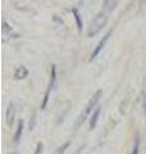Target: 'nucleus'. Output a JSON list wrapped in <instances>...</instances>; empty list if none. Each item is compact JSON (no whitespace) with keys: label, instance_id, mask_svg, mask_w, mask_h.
Segmentation results:
<instances>
[{"label":"nucleus","instance_id":"obj_1","mask_svg":"<svg viewBox=\"0 0 146 154\" xmlns=\"http://www.w3.org/2000/svg\"><path fill=\"white\" fill-rule=\"evenodd\" d=\"M106 23H108V16H106L105 12H100L94 19H92L91 25L89 27V31H87V35L90 37L97 35V33L106 26Z\"/></svg>","mask_w":146,"mask_h":154},{"label":"nucleus","instance_id":"obj_2","mask_svg":"<svg viewBox=\"0 0 146 154\" xmlns=\"http://www.w3.org/2000/svg\"><path fill=\"white\" fill-rule=\"evenodd\" d=\"M100 95H101V91L100 90H97L96 93L92 95V98L89 100V103L86 104V107H85V109H84V112L81 113V116L78 117V119H77V123H76V127H78L80 125L85 121V119L89 117V116L91 114V112H92V109H94L95 107H96V104H97V102L100 100Z\"/></svg>","mask_w":146,"mask_h":154},{"label":"nucleus","instance_id":"obj_3","mask_svg":"<svg viewBox=\"0 0 146 154\" xmlns=\"http://www.w3.org/2000/svg\"><path fill=\"white\" fill-rule=\"evenodd\" d=\"M110 35H111V31H109L108 33H106V35L103 37V38H101V40L99 41V44H97L96 45V48H95V49H94V51H92V54H91V57H90V60H94L95 59V58L97 57V55H99L100 54V51L101 50H103L104 49V46H105V44H106V41H108L109 40V37H110Z\"/></svg>","mask_w":146,"mask_h":154},{"label":"nucleus","instance_id":"obj_4","mask_svg":"<svg viewBox=\"0 0 146 154\" xmlns=\"http://www.w3.org/2000/svg\"><path fill=\"white\" fill-rule=\"evenodd\" d=\"M117 5H118V0H104L103 9L105 13H109V12H113L117 8Z\"/></svg>","mask_w":146,"mask_h":154},{"label":"nucleus","instance_id":"obj_5","mask_svg":"<svg viewBox=\"0 0 146 154\" xmlns=\"http://www.w3.org/2000/svg\"><path fill=\"white\" fill-rule=\"evenodd\" d=\"M100 113H101V107H96L95 110L92 112L91 118H90V130L95 128L97 121H99V116H100Z\"/></svg>","mask_w":146,"mask_h":154},{"label":"nucleus","instance_id":"obj_6","mask_svg":"<svg viewBox=\"0 0 146 154\" xmlns=\"http://www.w3.org/2000/svg\"><path fill=\"white\" fill-rule=\"evenodd\" d=\"M28 75V71L24 66H21L18 67V68L16 69V72H14V77H16L17 80H21V79H24V77H27Z\"/></svg>","mask_w":146,"mask_h":154},{"label":"nucleus","instance_id":"obj_7","mask_svg":"<svg viewBox=\"0 0 146 154\" xmlns=\"http://www.w3.org/2000/svg\"><path fill=\"white\" fill-rule=\"evenodd\" d=\"M14 113H16V110H14V107L13 104H11L7 109V125L8 126H11L14 121Z\"/></svg>","mask_w":146,"mask_h":154},{"label":"nucleus","instance_id":"obj_8","mask_svg":"<svg viewBox=\"0 0 146 154\" xmlns=\"http://www.w3.org/2000/svg\"><path fill=\"white\" fill-rule=\"evenodd\" d=\"M22 132H23V121H19V122H18L17 131H16V135H14V141H16V143L19 140V139H21Z\"/></svg>","mask_w":146,"mask_h":154},{"label":"nucleus","instance_id":"obj_9","mask_svg":"<svg viewBox=\"0 0 146 154\" xmlns=\"http://www.w3.org/2000/svg\"><path fill=\"white\" fill-rule=\"evenodd\" d=\"M73 14H75V18H76V23H77V28H78V31L82 30V21H81V16H80V12L77 11V9H73Z\"/></svg>","mask_w":146,"mask_h":154},{"label":"nucleus","instance_id":"obj_10","mask_svg":"<svg viewBox=\"0 0 146 154\" xmlns=\"http://www.w3.org/2000/svg\"><path fill=\"white\" fill-rule=\"evenodd\" d=\"M138 152H140V139L136 137L133 148H132V153H131V154H138Z\"/></svg>","mask_w":146,"mask_h":154},{"label":"nucleus","instance_id":"obj_11","mask_svg":"<svg viewBox=\"0 0 146 154\" xmlns=\"http://www.w3.org/2000/svg\"><path fill=\"white\" fill-rule=\"evenodd\" d=\"M2 30H3V33L7 35V33H11L12 32V27L8 25L5 21H3V26H2Z\"/></svg>","mask_w":146,"mask_h":154},{"label":"nucleus","instance_id":"obj_12","mask_svg":"<svg viewBox=\"0 0 146 154\" xmlns=\"http://www.w3.org/2000/svg\"><path fill=\"white\" fill-rule=\"evenodd\" d=\"M68 146H69V143H65V144H63L62 146H59V148L56 149V152H55L54 154H63V153L65 152V149H67Z\"/></svg>","mask_w":146,"mask_h":154},{"label":"nucleus","instance_id":"obj_13","mask_svg":"<svg viewBox=\"0 0 146 154\" xmlns=\"http://www.w3.org/2000/svg\"><path fill=\"white\" fill-rule=\"evenodd\" d=\"M142 109H144V114L146 117V90L144 91V94H142Z\"/></svg>","mask_w":146,"mask_h":154},{"label":"nucleus","instance_id":"obj_14","mask_svg":"<svg viewBox=\"0 0 146 154\" xmlns=\"http://www.w3.org/2000/svg\"><path fill=\"white\" fill-rule=\"evenodd\" d=\"M41 149H42V144H41V143H38V144H37V148H36V153H35V154H40Z\"/></svg>","mask_w":146,"mask_h":154}]
</instances>
